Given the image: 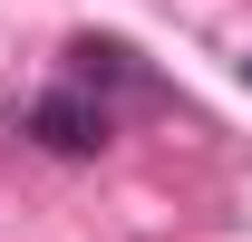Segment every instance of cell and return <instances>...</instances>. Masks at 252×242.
<instances>
[{"mask_svg":"<svg viewBox=\"0 0 252 242\" xmlns=\"http://www.w3.org/2000/svg\"><path fill=\"white\" fill-rule=\"evenodd\" d=\"M20 126H30L49 155H97V146H107V97L49 88V97H30V117H20Z\"/></svg>","mask_w":252,"mask_h":242,"instance_id":"6da1fadb","label":"cell"},{"mask_svg":"<svg viewBox=\"0 0 252 242\" xmlns=\"http://www.w3.org/2000/svg\"><path fill=\"white\" fill-rule=\"evenodd\" d=\"M243 88H252V59H243Z\"/></svg>","mask_w":252,"mask_h":242,"instance_id":"7a4b0ae2","label":"cell"}]
</instances>
